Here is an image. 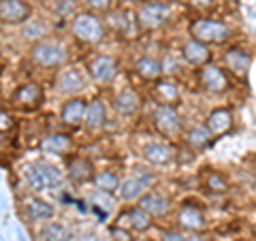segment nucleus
Wrapping results in <instances>:
<instances>
[{
  "label": "nucleus",
  "instance_id": "1",
  "mask_svg": "<svg viewBox=\"0 0 256 241\" xmlns=\"http://www.w3.org/2000/svg\"><path fill=\"white\" fill-rule=\"evenodd\" d=\"M26 180L32 190L43 192V190H54L56 186H60L62 173L58 166L43 162V160H36V162H30L26 166Z\"/></svg>",
  "mask_w": 256,
  "mask_h": 241
},
{
  "label": "nucleus",
  "instance_id": "2",
  "mask_svg": "<svg viewBox=\"0 0 256 241\" xmlns=\"http://www.w3.org/2000/svg\"><path fill=\"white\" fill-rule=\"evenodd\" d=\"M32 60L43 68H58L62 64H66L68 52L58 41H38L32 47Z\"/></svg>",
  "mask_w": 256,
  "mask_h": 241
},
{
  "label": "nucleus",
  "instance_id": "3",
  "mask_svg": "<svg viewBox=\"0 0 256 241\" xmlns=\"http://www.w3.org/2000/svg\"><path fill=\"white\" fill-rule=\"evenodd\" d=\"M73 34L82 43L96 45V43L102 41V36H105V28H102L100 20L94 18L92 13H82L73 20Z\"/></svg>",
  "mask_w": 256,
  "mask_h": 241
},
{
  "label": "nucleus",
  "instance_id": "4",
  "mask_svg": "<svg viewBox=\"0 0 256 241\" xmlns=\"http://www.w3.org/2000/svg\"><path fill=\"white\" fill-rule=\"evenodd\" d=\"M190 34L192 38L201 43H222L226 41L230 30L228 26H224L222 22H214V20H198L190 26Z\"/></svg>",
  "mask_w": 256,
  "mask_h": 241
},
{
  "label": "nucleus",
  "instance_id": "5",
  "mask_svg": "<svg viewBox=\"0 0 256 241\" xmlns=\"http://www.w3.org/2000/svg\"><path fill=\"white\" fill-rule=\"evenodd\" d=\"M166 18H169V6L162 2H150L146 6H141L137 22H139V28L143 30H156L166 22Z\"/></svg>",
  "mask_w": 256,
  "mask_h": 241
},
{
  "label": "nucleus",
  "instance_id": "6",
  "mask_svg": "<svg viewBox=\"0 0 256 241\" xmlns=\"http://www.w3.org/2000/svg\"><path fill=\"white\" fill-rule=\"evenodd\" d=\"M30 4L26 0H0V22L22 24L30 18Z\"/></svg>",
  "mask_w": 256,
  "mask_h": 241
},
{
  "label": "nucleus",
  "instance_id": "7",
  "mask_svg": "<svg viewBox=\"0 0 256 241\" xmlns=\"http://www.w3.org/2000/svg\"><path fill=\"white\" fill-rule=\"evenodd\" d=\"M88 70L96 84H111L116 79V73H118V66H116V60L107 58V56H98V58L90 60L88 64Z\"/></svg>",
  "mask_w": 256,
  "mask_h": 241
},
{
  "label": "nucleus",
  "instance_id": "8",
  "mask_svg": "<svg viewBox=\"0 0 256 241\" xmlns=\"http://www.w3.org/2000/svg\"><path fill=\"white\" fill-rule=\"evenodd\" d=\"M84 88H86V79L77 68L62 70V73L58 75V79H56V92L64 94V96L77 94V92H82Z\"/></svg>",
  "mask_w": 256,
  "mask_h": 241
},
{
  "label": "nucleus",
  "instance_id": "9",
  "mask_svg": "<svg viewBox=\"0 0 256 241\" xmlns=\"http://www.w3.org/2000/svg\"><path fill=\"white\" fill-rule=\"evenodd\" d=\"M154 122H156V128L162 134L173 136L180 130V116H178V111H175L173 107H169V105L158 107L156 116H154Z\"/></svg>",
  "mask_w": 256,
  "mask_h": 241
},
{
  "label": "nucleus",
  "instance_id": "10",
  "mask_svg": "<svg viewBox=\"0 0 256 241\" xmlns=\"http://www.w3.org/2000/svg\"><path fill=\"white\" fill-rule=\"evenodd\" d=\"M154 182V178L152 175H137V178H130L120 184V196H122L124 200H134L139 198L143 192H146V188L150 186V184Z\"/></svg>",
  "mask_w": 256,
  "mask_h": 241
},
{
  "label": "nucleus",
  "instance_id": "11",
  "mask_svg": "<svg viewBox=\"0 0 256 241\" xmlns=\"http://www.w3.org/2000/svg\"><path fill=\"white\" fill-rule=\"evenodd\" d=\"M143 158L158 166L169 164L173 160V150L169 146H164V143H148V146L143 148Z\"/></svg>",
  "mask_w": 256,
  "mask_h": 241
},
{
  "label": "nucleus",
  "instance_id": "12",
  "mask_svg": "<svg viewBox=\"0 0 256 241\" xmlns=\"http://www.w3.org/2000/svg\"><path fill=\"white\" fill-rule=\"evenodd\" d=\"M41 100H43V90H41V88H38L36 84H26V86H22L20 90L15 92V96H13V102H15V105H20V107H24V105L36 107Z\"/></svg>",
  "mask_w": 256,
  "mask_h": 241
},
{
  "label": "nucleus",
  "instance_id": "13",
  "mask_svg": "<svg viewBox=\"0 0 256 241\" xmlns=\"http://www.w3.org/2000/svg\"><path fill=\"white\" fill-rule=\"evenodd\" d=\"M70 148H73V141H70V136H66V134H52L41 141V150L45 154H54V156L66 154Z\"/></svg>",
  "mask_w": 256,
  "mask_h": 241
},
{
  "label": "nucleus",
  "instance_id": "14",
  "mask_svg": "<svg viewBox=\"0 0 256 241\" xmlns=\"http://www.w3.org/2000/svg\"><path fill=\"white\" fill-rule=\"evenodd\" d=\"M105 120H107V111H105V105L100 100H92L90 105L86 109V118L84 122L90 130H100L105 126Z\"/></svg>",
  "mask_w": 256,
  "mask_h": 241
},
{
  "label": "nucleus",
  "instance_id": "15",
  "mask_svg": "<svg viewBox=\"0 0 256 241\" xmlns=\"http://www.w3.org/2000/svg\"><path fill=\"white\" fill-rule=\"evenodd\" d=\"M139 207L143 212H148L150 216H162V214L169 212L171 203H169V198L162 196V194H146L141 198Z\"/></svg>",
  "mask_w": 256,
  "mask_h": 241
},
{
  "label": "nucleus",
  "instance_id": "16",
  "mask_svg": "<svg viewBox=\"0 0 256 241\" xmlns=\"http://www.w3.org/2000/svg\"><path fill=\"white\" fill-rule=\"evenodd\" d=\"M86 109L88 105L82 100V98H73V100H68L66 105L62 107V120L66 124H82L84 122V118H86Z\"/></svg>",
  "mask_w": 256,
  "mask_h": 241
},
{
  "label": "nucleus",
  "instance_id": "17",
  "mask_svg": "<svg viewBox=\"0 0 256 241\" xmlns=\"http://www.w3.org/2000/svg\"><path fill=\"white\" fill-rule=\"evenodd\" d=\"M201 79H203V86L212 92H222L226 88V77L222 75V70L218 66H205L201 70Z\"/></svg>",
  "mask_w": 256,
  "mask_h": 241
},
{
  "label": "nucleus",
  "instance_id": "18",
  "mask_svg": "<svg viewBox=\"0 0 256 241\" xmlns=\"http://www.w3.org/2000/svg\"><path fill=\"white\" fill-rule=\"evenodd\" d=\"M224 62L228 64V68L233 70V73L237 75H246L248 68H250V56H248L246 52L242 50H230L226 56H224Z\"/></svg>",
  "mask_w": 256,
  "mask_h": 241
},
{
  "label": "nucleus",
  "instance_id": "19",
  "mask_svg": "<svg viewBox=\"0 0 256 241\" xmlns=\"http://www.w3.org/2000/svg\"><path fill=\"white\" fill-rule=\"evenodd\" d=\"M116 109L120 111L122 116H130L139 109V96L134 94V90H122L116 96Z\"/></svg>",
  "mask_w": 256,
  "mask_h": 241
},
{
  "label": "nucleus",
  "instance_id": "20",
  "mask_svg": "<svg viewBox=\"0 0 256 241\" xmlns=\"http://www.w3.org/2000/svg\"><path fill=\"white\" fill-rule=\"evenodd\" d=\"M184 58H186L190 64H203L207 58H210V52H207L205 43L192 38V41H188L184 45Z\"/></svg>",
  "mask_w": 256,
  "mask_h": 241
},
{
  "label": "nucleus",
  "instance_id": "21",
  "mask_svg": "<svg viewBox=\"0 0 256 241\" xmlns=\"http://www.w3.org/2000/svg\"><path fill=\"white\" fill-rule=\"evenodd\" d=\"M68 178L73 182H86L94 178V166L84 158H77L68 164Z\"/></svg>",
  "mask_w": 256,
  "mask_h": 241
},
{
  "label": "nucleus",
  "instance_id": "22",
  "mask_svg": "<svg viewBox=\"0 0 256 241\" xmlns=\"http://www.w3.org/2000/svg\"><path fill=\"white\" fill-rule=\"evenodd\" d=\"M230 120L233 118H230V114L226 109H218L210 116V120H207V128H210L212 134H222L230 128Z\"/></svg>",
  "mask_w": 256,
  "mask_h": 241
},
{
  "label": "nucleus",
  "instance_id": "23",
  "mask_svg": "<svg viewBox=\"0 0 256 241\" xmlns=\"http://www.w3.org/2000/svg\"><path fill=\"white\" fill-rule=\"evenodd\" d=\"M54 207L50 203H45V200H30L28 203V216H30V220H34V222H45V220H52L54 218Z\"/></svg>",
  "mask_w": 256,
  "mask_h": 241
},
{
  "label": "nucleus",
  "instance_id": "24",
  "mask_svg": "<svg viewBox=\"0 0 256 241\" xmlns=\"http://www.w3.org/2000/svg\"><path fill=\"white\" fill-rule=\"evenodd\" d=\"M94 186L98 188V192H114L116 188H120V180L116 173L111 171H100L94 175Z\"/></svg>",
  "mask_w": 256,
  "mask_h": 241
},
{
  "label": "nucleus",
  "instance_id": "25",
  "mask_svg": "<svg viewBox=\"0 0 256 241\" xmlns=\"http://www.w3.org/2000/svg\"><path fill=\"white\" fill-rule=\"evenodd\" d=\"M210 139H212L210 128H192V130L188 132V146H190L192 150L205 148L207 143H210Z\"/></svg>",
  "mask_w": 256,
  "mask_h": 241
},
{
  "label": "nucleus",
  "instance_id": "26",
  "mask_svg": "<svg viewBox=\"0 0 256 241\" xmlns=\"http://www.w3.org/2000/svg\"><path fill=\"white\" fill-rule=\"evenodd\" d=\"M180 224L186 228H201L203 226V216L201 212L192 210V207H186V210L180 212Z\"/></svg>",
  "mask_w": 256,
  "mask_h": 241
},
{
  "label": "nucleus",
  "instance_id": "27",
  "mask_svg": "<svg viewBox=\"0 0 256 241\" xmlns=\"http://www.w3.org/2000/svg\"><path fill=\"white\" fill-rule=\"evenodd\" d=\"M137 70H139V75L146 77V79H156L160 73H162L160 64L156 60H152V58H141L137 62Z\"/></svg>",
  "mask_w": 256,
  "mask_h": 241
},
{
  "label": "nucleus",
  "instance_id": "28",
  "mask_svg": "<svg viewBox=\"0 0 256 241\" xmlns=\"http://www.w3.org/2000/svg\"><path fill=\"white\" fill-rule=\"evenodd\" d=\"M66 239V228L60 224H47V226L38 232V241H64Z\"/></svg>",
  "mask_w": 256,
  "mask_h": 241
},
{
  "label": "nucleus",
  "instance_id": "29",
  "mask_svg": "<svg viewBox=\"0 0 256 241\" xmlns=\"http://www.w3.org/2000/svg\"><path fill=\"white\" fill-rule=\"evenodd\" d=\"M24 38H30V41H36V38H43L47 34V26L43 22H30L26 24V28L22 30Z\"/></svg>",
  "mask_w": 256,
  "mask_h": 241
},
{
  "label": "nucleus",
  "instance_id": "30",
  "mask_svg": "<svg viewBox=\"0 0 256 241\" xmlns=\"http://www.w3.org/2000/svg\"><path fill=\"white\" fill-rule=\"evenodd\" d=\"M128 216H130V226L137 228V230H146L150 228V214L143 212L141 207H137V210L128 212Z\"/></svg>",
  "mask_w": 256,
  "mask_h": 241
},
{
  "label": "nucleus",
  "instance_id": "31",
  "mask_svg": "<svg viewBox=\"0 0 256 241\" xmlns=\"http://www.w3.org/2000/svg\"><path fill=\"white\" fill-rule=\"evenodd\" d=\"M156 92L164 102H173L175 98H178V88H175L173 84H160L156 88Z\"/></svg>",
  "mask_w": 256,
  "mask_h": 241
},
{
  "label": "nucleus",
  "instance_id": "32",
  "mask_svg": "<svg viewBox=\"0 0 256 241\" xmlns=\"http://www.w3.org/2000/svg\"><path fill=\"white\" fill-rule=\"evenodd\" d=\"M84 2L92 11H107L111 6V0H84Z\"/></svg>",
  "mask_w": 256,
  "mask_h": 241
},
{
  "label": "nucleus",
  "instance_id": "33",
  "mask_svg": "<svg viewBox=\"0 0 256 241\" xmlns=\"http://www.w3.org/2000/svg\"><path fill=\"white\" fill-rule=\"evenodd\" d=\"M162 241H205L201 237H186V235H180V232H164Z\"/></svg>",
  "mask_w": 256,
  "mask_h": 241
},
{
  "label": "nucleus",
  "instance_id": "34",
  "mask_svg": "<svg viewBox=\"0 0 256 241\" xmlns=\"http://www.w3.org/2000/svg\"><path fill=\"white\" fill-rule=\"evenodd\" d=\"M11 126H13V118L9 114H4V111H0V132L9 130Z\"/></svg>",
  "mask_w": 256,
  "mask_h": 241
},
{
  "label": "nucleus",
  "instance_id": "35",
  "mask_svg": "<svg viewBox=\"0 0 256 241\" xmlns=\"http://www.w3.org/2000/svg\"><path fill=\"white\" fill-rule=\"evenodd\" d=\"M111 235L118 237V241H128V239H130V235H128L126 230H120V228H114V230H111Z\"/></svg>",
  "mask_w": 256,
  "mask_h": 241
},
{
  "label": "nucleus",
  "instance_id": "36",
  "mask_svg": "<svg viewBox=\"0 0 256 241\" xmlns=\"http://www.w3.org/2000/svg\"><path fill=\"white\" fill-rule=\"evenodd\" d=\"M77 241H100V237L94 235V232H82V235L77 237Z\"/></svg>",
  "mask_w": 256,
  "mask_h": 241
},
{
  "label": "nucleus",
  "instance_id": "37",
  "mask_svg": "<svg viewBox=\"0 0 256 241\" xmlns=\"http://www.w3.org/2000/svg\"><path fill=\"white\" fill-rule=\"evenodd\" d=\"M214 184L218 186V190H224V188H226V186H224V182H220V178H212V180H210V186H214Z\"/></svg>",
  "mask_w": 256,
  "mask_h": 241
},
{
  "label": "nucleus",
  "instance_id": "38",
  "mask_svg": "<svg viewBox=\"0 0 256 241\" xmlns=\"http://www.w3.org/2000/svg\"><path fill=\"white\" fill-rule=\"evenodd\" d=\"M192 2H194V4H210L212 0H192Z\"/></svg>",
  "mask_w": 256,
  "mask_h": 241
}]
</instances>
